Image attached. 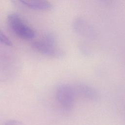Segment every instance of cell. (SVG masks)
I'll use <instances>...</instances> for the list:
<instances>
[{
  "mask_svg": "<svg viewBox=\"0 0 125 125\" xmlns=\"http://www.w3.org/2000/svg\"><path fill=\"white\" fill-rule=\"evenodd\" d=\"M7 21L13 31L21 39L30 40L35 37L34 31L27 25L17 14L12 13L9 15Z\"/></svg>",
  "mask_w": 125,
  "mask_h": 125,
  "instance_id": "cell-1",
  "label": "cell"
},
{
  "mask_svg": "<svg viewBox=\"0 0 125 125\" xmlns=\"http://www.w3.org/2000/svg\"><path fill=\"white\" fill-rule=\"evenodd\" d=\"M76 92L74 87L67 84L60 85L56 91V99L62 107L67 110L73 106Z\"/></svg>",
  "mask_w": 125,
  "mask_h": 125,
  "instance_id": "cell-2",
  "label": "cell"
},
{
  "mask_svg": "<svg viewBox=\"0 0 125 125\" xmlns=\"http://www.w3.org/2000/svg\"><path fill=\"white\" fill-rule=\"evenodd\" d=\"M33 47L38 52L48 56L57 55L55 40L53 36L48 35L42 39L34 42Z\"/></svg>",
  "mask_w": 125,
  "mask_h": 125,
  "instance_id": "cell-3",
  "label": "cell"
},
{
  "mask_svg": "<svg viewBox=\"0 0 125 125\" xmlns=\"http://www.w3.org/2000/svg\"><path fill=\"white\" fill-rule=\"evenodd\" d=\"M77 31L83 36L94 40L99 36V32L95 25L89 21L83 18L79 19L75 23Z\"/></svg>",
  "mask_w": 125,
  "mask_h": 125,
  "instance_id": "cell-4",
  "label": "cell"
},
{
  "mask_svg": "<svg viewBox=\"0 0 125 125\" xmlns=\"http://www.w3.org/2000/svg\"><path fill=\"white\" fill-rule=\"evenodd\" d=\"M30 8L38 10H46L52 7L51 3L47 0H19Z\"/></svg>",
  "mask_w": 125,
  "mask_h": 125,
  "instance_id": "cell-5",
  "label": "cell"
},
{
  "mask_svg": "<svg viewBox=\"0 0 125 125\" xmlns=\"http://www.w3.org/2000/svg\"><path fill=\"white\" fill-rule=\"evenodd\" d=\"M76 94L79 93L81 95L91 100H95L98 98L97 91L92 87L83 84L77 85L74 87Z\"/></svg>",
  "mask_w": 125,
  "mask_h": 125,
  "instance_id": "cell-6",
  "label": "cell"
},
{
  "mask_svg": "<svg viewBox=\"0 0 125 125\" xmlns=\"http://www.w3.org/2000/svg\"><path fill=\"white\" fill-rule=\"evenodd\" d=\"M0 42L7 46H12V42L0 30Z\"/></svg>",
  "mask_w": 125,
  "mask_h": 125,
  "instance_id": "cell-7",
  "label": "cell"
},
{
  "mask_svg": "<svg viewBox=\"0 0 125 125\" xmlns=\"http://www.w3.org/2000/svg\"><path fill=\"white\" fill-rule=\"evenodd\" d=\"M4 125H23L21 122L17 120H9L7 121Z\"/></svg>",
  "mask_w": 125,
  "mask_h": 125,
  "instance_id": "cell-8",
  "label": "cell"
},
{
  "mask_svg": "<svg viewBox=\"0 0 125 125\" xmlns=\"http://www.w3.org/2000/svg\"><path fill=\"white\" fill-rule=\"evenodd\" d=\"M100 2L105 4V5H110L112 4L114 0H98Z\"/></svg>",
  "mask_w": 125,
  "mask_h": 125,
  "instance_id": "cell-9",
  "label": "cell"
}]
</instances>
